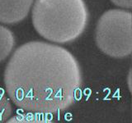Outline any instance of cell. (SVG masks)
<instances>
[{
	"label": "cell",
	"instance_id": "6da1fadb",
	"mask_svg": "<svg viewBox=\"0 0 132 123\" xmlns=\"http://www.w3.org/2000/svg\"><path fill=\"white\" fill-rule=\"evenodd\" d=\"M7 95L27 112L50 114L75 102L82 84L78 61L65 48L41 41L22 44L6 67Z\"/></svg>",
	"mask_w": 132,
	"mask_h": 123
},
{
	"label": "cell",
	"instance_id": "7a4b0ae2",
	"mask_svg": "<svg viewBox=\"0 0 132 123\" xmlns=\"http://www.w3.org/2000/svg\"><path fill=\"white\" fill-rule=\"evenodd\" d=\"M84 0H36L32 24L38 34L54 43L66 44L79 37L88 25Z\"/></svg>",
	"mask_w": 132,
	"mask_h": 123
},
{
	"label": "cell",
	"instance_id": "3957f363",
	"mask_svg": "<svg viewBox=\"0 0 132 123\" xmlns=\"http://www.w3.org/2000/svg\"><path fill=\"white\" fill-rule=\"evenodd\" d=\"M95 39L99 49L115 58L131 54V12L112 9L103 13L98 20Z\"/></svg>",
	"mask_w": 132,
	"mask_h": 123
},
{
	"label": "cell",
	"instance_id": "277c9868",
	"mask_svg": "<svg viewBox=\"0 0 132 123\" xmlns=\"http://www.w3.org/2000/svg\"><path fill=\"white\" fill-rule=\"evenodd\" d=\"M34 0H0V22L16 24L27 17Z\"/></svg>",
	"mask_w": 132,
	"mask_h": 123
},
{
	"label": "cell",
	"instance_id": "5b68a950",
	"mask_svg": "<svg viewBox=\"0 0 132 123\" xmlns=\"http://www.w3.org/2000/svg\"><path fill=\"white\" fill-rule=\"evenodd\" d=\"M15 46V38L12 32L6 27L0 26V61L10 55Z\"/></svg>",
	"mask_w": 132,
	"mask_h": 123
},
{
	"label": "cell",
	"instance_id": "8992f818",
	"mask_svg": "<svg viewBox=\"0 0 132 123\" xmlns=\"http://www.w3.org/2000/svg\"><path fill=\"white\" fill-rule=\"evenodd\" d=\"M12 113V106L4 90L0 89V122L6 121Z\"/></svg>",
	"mask_w": 132,
	"mask_h": 123
},
{
	"label": "cell",
	"instance_id": "52a82bcc",
	"mask_svg": "<svg viewBox=\"0 0 132 123\" xmlns=\"http://www.w3.org/2000/svg\"><path fill=\"white\" fill-rule=\"evenodd\" d=\"M39 114L36 112H29V113H22L21 115L14 117L12 118V120L8 121V122H48L51 121H48L47 118L39 116Z\"/></svg>",
	"mask_w": 132,
	"mask_h": 123
},
{
	"label": "cell",
	"instance_id": "ba28073f",
	"mask_svg": "<svg viewBox=\"0 0 132 123\" xmlns=\"http://www.w3.org/2000/svg\"><path fill=\"white\" fill-rule=\"evenodd\" d=\"M111 3L116 6L126 9H131L132 7V0H111Z\"/></svg>",
	"mask_w": 132,
	"mask_h": 123
}]
</instances>
